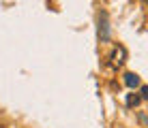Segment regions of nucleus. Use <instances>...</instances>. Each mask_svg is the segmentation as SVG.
<instances>
[{
    "label": "nucleus",
    "instance_id": "obj_1",
    "mask_svg": "<svg viewBox=\"0 0 148 128\" xmlns=\"http://www.w3.org/2000/svg\"><path fill=\"white\" fill-rule=\"evenodd\" d=\"M110 60H112V66H114V68H120V66L127 62V49L122 47V45H116V47L112 49Z\"/></svg>",
    "mask_w": 148,
    "mask_h": 128
},
{
    "label": "nucleus",
    "instance_id": "obj_2",
    "mask_svg": "<svg viewBox=\"0 0 148 128\" xmlns=\"http://www.w3.org/2000/svg\"><path fill=\"white\" fill-rule=\"evenodd\" d=\"M99 37H101V41L110 39V26H108V15L105 13L99 17Z\"/></svg>",
    "mask_w": 148,
    "mask_h": 128
},
{
    "label": "nucleus",
    "instance_id": "obj_3",
    "mask_svg": "<svg viewBox=\"0 0 148 128\" xmlns=\"http://www.w3.org/2000/svg\"><path fill=\"white\" fill-rule=\"evenodd\" d=\"M125 83H127V88L135 90L137 85H140V77H137L135 73H127V75H125Z\"/></svg>",
    "mask_w": 148,
    "mask_h": 128
},
{
    "label": "nucleus",
    "instance_id": "obj_4",
    "mask_svg": "<svg viewBox=\"0 0 148 128\" xmlns=\"http://www.w3.org/2000/svg\"><path fill=\"white\" fill-rule=\"evenodd\" d=\"M142 100L140 94H135V92H131V94H127V107H137Z\"/></svg>",
    "mask_w": 148,
    "mask_h": 128
},
{
    "label": "nucleus",
    "instance_id": "obj_5",
    "mask_svg": "<svg viewBox=\"0 0 148 128\" xmlns=\"http://www.w3.org/2000/svg\"><path fill=\"white\" fill-rule=\"evenodd\" d=\"M140 96L144 100H148V85H142V88H140Z\"/></svg>",
    "mask_w": 148,
    "mask_h": 128
},
{
    "label": "nucleus",
    "instance_id": "obj_6",
    "mask_svg": "<svg viewBox=\"0 0 148 128\" xmlns=\"http://www.w3.org/2000/svg\"><path fill=\"white\" fill-rule=\"evenodd\" d=\"M140 122H142V124H148V117L144 113H140Z\"/></svg>",
    "mask_w": 148,
    "mask_h": 128
}]
</instances>
